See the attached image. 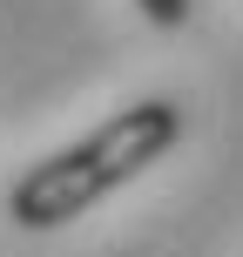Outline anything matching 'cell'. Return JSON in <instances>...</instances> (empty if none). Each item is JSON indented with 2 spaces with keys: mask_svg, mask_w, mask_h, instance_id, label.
Here are the masks:
<instances>
[{
  "mask_svg": "<svg viewBox=\"0 0 243 257\" xmlns=\"http://www.w3.org/2000/svg\"><path fill=\"white\" fill-rule=\"evenodd\" d=\"M176 142H182V108L176 102H162V95L128 102L122 115L88 128L81 142H68L61 156L21 169L14 190H7V217L21 230H68L95 203H108L115 190H128L142 169H155Z\"/></svg>",
  "mask_w": 243,
  "mask_h": 257,
  "instance_id": "1",
  "label": "cell"
},
{
  "mask_svg": "<svg viewBox=\"0 0 243 257\" xmlns=\"http://www.w3.org/2000/svg\"><path fill=\"white\" fill-rule=\"evenodd\" d=\"M135 7H142V21L162 27V34H176V27L196 21V0H135Z\"/></svg>",
  "mask_w": 243,
  "mask_h": 257,
  "instance_id": "2",
  "label": "cell"
}]
</instances>
